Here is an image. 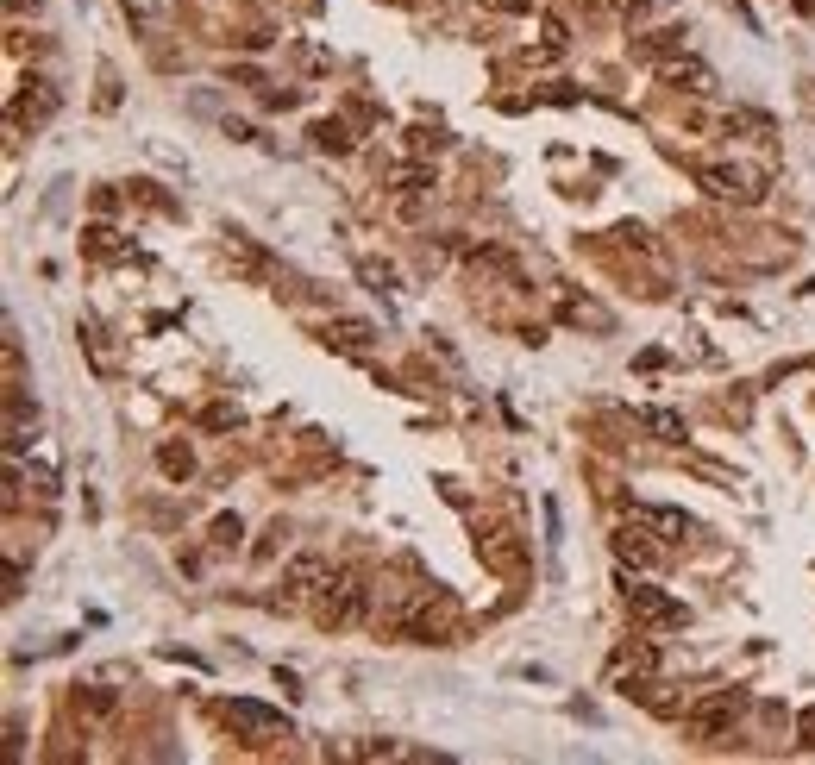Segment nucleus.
Segmentation results:
<instances>
[{
    "instance_id": "nucleus-1",
    "label": "nucleus",
    "mask_w": 815,
    "mask_h": 765,
    "mask_svg": "<svg viewBox=\"0 0 815 765\" xmlns=\"http://www.w3.org/2000/svg\"><path fill=\"white\" fill-rule=\"evenodd\" d=\"M226 722L239 728L245 740H258V747H270V740H289V734H295L283 709H264V703H251V697H232V703H226Z\"/></svg>"
},
{
    "instance_id": "nucleus-2",
    "label": "nucleus",
    "mask_w": 815,
    "mask_h": 765,
    "mask_svg": "<svg viewBox=\"0 0 815 765\" xmlns=\"http://www.w3.org/2000/svg\"><path fill=\"white\" fill-rule=\"evenodd\" d=\"M364 577L358 571H339V577H326L320 584V621L326 628H345V621H358L364 615Z\"/></svg>"
},
{
    "instance_id": "nucleus-3",
    "label": "nucleus",
    "mask_w": 815,
    "mask_h": 765,
    "mask_svg": "<svg viewBox=\"0 0 815 765\" xmlns=\"http://www.w3.org/2000/svg\"><path fill=\"white\" fill-rule=\"evenodd\" d=\"M627 615L646 621V628H678V621H684V602L665 596V590H652V584H627Z\"/></svg>"
},
{
    "instance_id": "nucleus-4",
    "label": "nucleus",
    "mask_w": 815,
    "mask_h": 765,
    "mask_svg": "<svg viewBox=\"0 0 815 765\" xmlns=\"http://www.w3.org/2000/svg\"><path fill=\"white\" fill-rule=\"evenodd\" d=\"M740 709H747V697H740V690H715L709 703H696V709H690V728L703 734V740H715V734H728V728H734V715H740Z\"/></svg>"
},
{
    "instance_id": "nucleus-5",
    "label": "nucleus",
    "mask_w": 815,
    "mask_h": 765,
    "mask_svg": "<svg viewBox=\"0 0 815 765\" xmlns=\"http://www.w3.org/2000/svg\"><path fill=\"white\" fill-rule=\"evenodd\" d=\"M452 621H458V602H452V596H439V609H433V602H427V609H421V615L408 621V640H427V646H433L439 634L452 628Z\"/></svg>"
},
{
    "instance_id": "nucleus-6",
    "label": "nucleus",
    "mask_w": 815,
    "mask_h": 765,
    "mask_svg": "<svg viewBox=\"0 0 815 765\" xmlns=\"http://www.w3.org/2000/svg\"><path fill=\"white\" fill-rule=\"evenodd\" d=\"M82 345H88V358H95L101 377H113V370H120V358H113V345H107V327H101V320H82Z\"/></svg>"
},
{
    "instance_id": "nucleus-7",
    "label": "nucleus",
    "mask_w": 815,
    "mask_h": 765,
    "mask_svg": "<svg viewBox=\"0 0 815 765\" xmlns=\"http://www.w3.org/2000/svg\"><path fill=\"white\" fill-rule=\"evenodd\" d=\"M615 552H621L627 565H652V559H659V546H652L640 527H621V533H615Z\"/></svg>"
},
{
    "instance_id": "nucleus-8",
    "label": "nucleus",
    "mask_w": 815,
    "mask_h": 765,
    "mask_svg": "<svg viewBox=\"0 0 815 765\" xmlns=\"http://www.w3.org/2000/svg\"><path fill=\"white\" fill-rule=\"evenodd\" d=\"M640 427H646V433H659V439H671V446L684 439V421H678L671 408H646V414H640Z\"/></svg>"
},
{
    "instance_id": "nucleus-9",
    "label": "nucleus",
    "mask_w": 815,
    "mask_h": 765,
    "mask_svg": "<svg viewBox=\"0 0 815 765\" xmlns=\"http://www.w3.org/2000/svg\"><path fill=\"white\" fill-rule=\"evenodd\" d=\"M634 521H646V527H659V533H690V521L678 515V508H634Z\"/></svg>"
},
{
    "instance_id": "nucleus-10",
    "label": "nucleus",
    "mask_w": 815,
    "mask_h": 765,
    "mask_svg": "<svg viewBox=\"0 0 815 765\" xmlns=\"http://www.w3.org/2000/svg\"><path fill=\"white\" fill-rule=\"evenodd\" d=\"M671 51H684V26H665L640 44V57H671Z\"/></svg>"
},
{
    "instance_id": "nucleus-11",
    "label": "nucleus",
    "mask_w": 815,
    "mask_h": 765,
    "mask_svg": "<svg viewBox=\"0 0 815 765\" xmlns=\"http://www.w3.org/2000/svg\"><path fill=\"white\" fill-rule=\"evenodd\" d=\"M320 571H326V565H320V552H301V559L289 565V590H308V584H320Z\"/></svg>"
},
{
    "instance_id": "nucleus-12",
    "label": "nucleus",
    "mask_w": 815,
    "mask_h": 765,
    "mask_svg": "<svg viewBox=\"0 0 815 765\" xmlns=\"http://www.w3.org/2000/svg\"><path fill=\"white\" fill-rule=\"evenodd\" d=\"M696 182H703L709 195H721V201L740 195V176H734V170H715V164H709V170H696Z\"/></svg>"
},
{
    "instance_id": "nucleus-13",
    "label": "nucleus",
    "mask_w": 815,
    "mask_h": 765,
    "mask_svg": "<svg viewBox=\"0 0 815 765\" xmlns=\"http://www.w3.org/2000/svg\"><path fill=\"white\" fill-rule=\"evenodd\" d=\"M308 138H314L320 151H345V145H352V138H345V126H339V120H320V126H314Z\"/></svg>"
},
{
    "instance_id": "nucleus-14",
    "label": "nucleus",
    "mask_w": 815,
    "mask_h": 765,
    "mask_svg": "<svg viewBox=\"0 0 815 765\" xmlns=\"http://www.w3.org/2000/svg\"><path fill=\"white\" fill-rule=\"evenodd\" d=\"M157 465L170 471V477H189V471H195V458H189V446H163V452H157Z\"/></svg>"
},
{
    "instance_id": "nucleus-15",
    "label": "nucleus",
    "mask_w": 815,
    "mask_h": 765,
    "mask_svg": "<svg viewBox=\"0 0 815 765\" xmlns=\"http://www.w3.org/2000/svg\"><path fill=\"white\" fill-rule=\"evenodd\" d=\"M326 339H339V345H370V327H364V320H339V327H326Z\"/></svg>"
},
{
    "instance_id": "nucleus-16",
    "label": "nucleus",
    "mask_w": 815,
    "mask_h": 765,
    "mask_svg": "<svg viewBox=\"0 0 815 765\" xmlns=\"http://www.w3.org/2000/svg\"><path fill=\"white\" fill-rule=\"evenodd\" d=\"M558 533H565V527H558V502H546V552H552V559H558Z\"/></svg>"
},
{
    "instance_id": "nucleus-17",
    "label": "nucleus",
    "mask_w": 815,
    "mask_h": 765,
    "mask_svg": "<svg viewBox=\"0 0 815 765\" xmlns=\"http://www.w3.org/2000/svg\"><path fill=\"white\" fill-rule=\"evenodd\" d=\"M483 7H496V13H527L533 0H483Z\"/></svg>"
},
{
    "instance_id": "nucleus-18",
    "label": "nucleus",
    "mask_w": 815,
    "mask_h": 765,
    "mask_svg": "<svg viewBox=\"0 0 815 765\" xmlns=\"http://www.w3.org/2000/svg\"><path fill=\"white\" fill-rule=\"evenodd\" d=\"M126 13H138V19H151V13H157V0H126Z\"/></svg>"
},
{
    "instance_id": "nucleus-19",
    "label": "nucleus",
    "mask_w": 815,
    "mask_h": 765,
    "mask_svg": "<svg viewBox=\"0 0 815 765\" xmlns=\"http://www.w3.org/2000/svg\"><path fill=\"white\" fill-rule=\"evenodd\" d=\"M615 7H621L627 19H634V13H646V7H652V0H615Z\"/></svg>"
}]
</instances>
